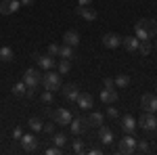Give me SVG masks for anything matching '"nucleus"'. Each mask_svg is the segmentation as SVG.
<instances>
[{"instance_id": "nucleus-1", "label": "nucleus", "mask_w": 157, "mask_h": 155, "mask_svg": "<svg viewBox=\"0 0 157 155\" xmlns=\"http://www.w3.org/2000/svg\"><path fill=\"white\" fill-rule=\"evenodd\" d=\"M134 36L138 40H151L157 36V21L155 19H140L134 27Z\"/></svg>"}, {"instance_id": "nucleus-2", "label": "nucleus", "mask_w": 157, "mask_h": 155, "mask_svg": "<svg viewBox=\"0 0 157 155\" xmlns=\"http://www.w3.org/2000/svg\"><path fill=\"white\" fill-rule=\"evenodd\" d=\"M42 86H44V90H50V92L59 90L61 73H52V69H48L46 73H42Z\"/></svg>"}, {"instance_id": "nucleus-3", "label": "nucleus", "mask_w": 157, "mask_h": 155, "mask_svg": "<svg viewBox=\"0 0 157 155\" xmlns=\"http://www.w3.org/2000/svg\"><path fill=\"white\" fill-rule=\"evenodd\" d=\"M134 151H136V138H134V136H130V134H126L120 143H117V153L130 155V153H134Z\"/></svg>"}, {"instance_id": "nucleus-4", "label": "nucleus", "mask_w": 157, "mask_h": 155, "mask_svg": "<svg viewBox=\"0 0 157 155\" xmlns=\"http://www.w3.org/2000/svg\"><path fill=\"white\" fill-rule=\"evenodd\" d=\"M23 82L27 88H38V84L42 82V73H40V69H27V72L23 73Z\"/></svg>"}, {"instance_id": "nucleus-5", "label": "nucleus", "mask_w": 157, "mask_h": 155, "mask_svg": "<svg viewBox=\"0 0 157 155\" xmlns=\"http://www.w3.org/2000/svg\"><path fill=\"white\" fill-rule=\"evenodd\" d=\"M32 57H34V61H36L38 65H40V69H44V72H48V69H52V67H55V59H52L50 55H42V52H34Z\"/></svg>"}, {"instance_id": "nucleus-6", "label": "nucleus", "mask_w": 157, "mask_h": 155, "mask_svg": "<svg viewBox=\"0 0 157 155\" xmlns=\"http://www.w3.org/2000/svg\"><path fill=\"white\" fill-rule=\"evenodd\" d=\"M71 113H69V111H67V109H55V111H52V122H55V124H59V126H67V124H69V122H71Z\"/></svg>"}, {"instance_id": "nucleus-7", "label": "nucleus", "mask_w": 157, "mask_h": 155, "mask_svg": "<svg viewBox=\"0 0 157 155\" xmlns=\"http://www.w3.org/2000/svg\"><path fill=\"white\" fill-rule=\"evenodd\" d=\"M138 126H140L143 130H155V128H157L155 113H149V111H145V113L140 115V119H138Z\"/></svg>"}, {"instance_id": "nucleus-8", "label": "nucleus", "mask_w": 157, "mask_h": 155, "mask_svg": "<svg viewBox=\"0 0 157 155\" xmlns=\"http://www.w3.org/2000/svg\"><path fill=\"white\" fill-rule=\"evenodd\" d=\"M140 107L145 109V111H149V113H157V96L151 95V92L143 95V99H140Z\"/></svg>"}, {"instance_id": "nucleus-9", "label": "nucleus", "mask_w": 157, "mask_h": 155, "mask_svg": "<svg viewBox=\"0 0 157 155\" xmlns=\"http://www.w3.org/2000/svg\"><path fill=\"white\" fill-rule=\"evenodd\" d=\"M21 2L19 0H2L0 2V15H13V13L19 11Z\"/></svg>"}, {"instance_id": "nucleus-10", "label": "nucleus", "mask_w": 157, "mask_h": 155, "mask_svg": "<svg viewBox=\"0 0 157 155\" xmlns=\"http://www.w3.org/2000/svg\"><path fill=\"white\" fill-rule=\"evenodd\" d=\"M75 13H78V15H80L84 21H94V19L98 17V13L94 11V9H90L88 4H86V6H82V4H80V6L75 9Z\"/></svg>"}, {"instance_id": "nucleus-11", "label": "nucleus", "mask_w": 157, "mask_h": 155, "mask_svg": "<svg viewBox=\"0 0 157 155\" xmlns=\"http://www.w3.org/2000/svg\"><path fill=\"white\" fill-rule=\"evenodd\" d=\"M98 138L105 145H111L115 141V134H113V130H111L109 126H103V124H101V126H98Z\"/></svg>"}, {"instance_id": "nucleus-12", "label": "nucleus", "mask_w": 157, "mask_h": 155, "mask_svg": "<svg viewBox=\"0 0 157 155\" xmlns=\"http://www.w3.org/2000/svg\"><path fill=\"white\" fill-rule=\"evenodd\" d=\"M21 147H23L25 151H36L38 149V138L34 134H23V136H21Z\"/></svg>"}, {"instance_id": "nucleus-13", "label": "nucleus", "mask_w": 157, "mask_h": 155, "mask_svg": "<svg viewBox=\"0 0 157 155\" xmlns=\"http://www.w3.org/2000/svg\"><path fill=\"white\" fill-rule=\"evenodd\" d=\"M69 130H71L73 134H82V132L88 130V124H86V119L75 118V119H71V122H69Z\"/></svg>"}, {"instance_id": "nucleus-14", "label": "nucleus", "mask_w": 157, "mask_h": 155, "mask_svg": "<svg viewBox=\"0 0 157 155\" xmlns=\"http://www.w3.org/2000/svg\"><path fill=\"white\" fill-rule=\"evenodd\" d=\"M101 101L107 103V105L117 103V90H113V88H103V90H101Z\"/></svg>"}, {"instance_id": "nucleus-15", "label": "nucleus", "mask_w": 157, "mask_h": 155, "mask_svg": "<svg viewBox=\"0 0 157 155\" xmlns=\"http://www.w3.org/2000/svg\"><path fill=\"white\" fill-rule=\"evenodd\" d=\"M63 42H65V44H69V46H78V44H80V34H78V32H75V29H67V32H65V34H63Z\"/></svg>"}, {"instance_id": "nucleus-16", "label": "nucleus", "mask_w": 157, "mask_h": 155, "mask_svg": "<svg viewBox=\"0 0 157 155\" xmlns=\"http://www.w3.org/2000/svg\"><path fill=\"white\" fill-rule=\"evenodd\" d=\"M103 122H105V115H103V113H98V111H92V113L86 118V124H88V128H98Z\"/></svg>"}, {"instance_id": "nucleus-17", "label": "nucleus", "mask_w": 157, "mask_h": 155, "mask_svg": "<svg viewBox=\"0 0 157 155\" xmlns=\"http://www.w3.org/2000/svg\"><path fill=\"white\" fill-rule=\"evenodd\" d=\"M138 38L136 36H126V38H121V46L126 48L128 52H134V50H138Z\"/></svg>"}, {"instance_id": "nucleus-18", "label": "nucleus", "mask_w": 157, "mask_h": 155, "mask_svg": "<svg viewBox=\"0 0 157 155\" xmlns=\"http://www.w3.org/2000/svg\"><path fill=\"white\" fill-rule=\"evenodd\" d=\"M121 44V38L117 36V34H105L103 36V46L107 48H117Z\"/></svg>"}, {"instance_id": "nucleus-19", "label": "nucleus", "mask_w": 157, "mask_h": 155, "mask_svg": "<svg viewBox=\"0 0 157 155\" xmlns=\"http://www.w3.org/2000/svg\"><path fill=\"white\" fill-rule=\"evenodd\" d=\"M136 126H138V122H136L132 115H126V118H121V130L126 132V134H132Z\"/></svg>"}, {"instance_id": "nucleus-20", "label": "nucleus", "mask_w": 157, "mask_h": 155, "mask_svg": "<svg viewBox=\"0 0 157 155\" xmlns=\"http://www.w3.org/2000/svg\"><path fill=\"white\" fill-rule=\"evenodd\" d=\"M75 103H78V107L80 109H90L92 107V96L88 95V92H80V95H78V99H75Z\"/></svg>"}, {"instance_id": "nucleus-21", "label": "nucleus", "mask_w": 157, "mask_h": 155, "mask_svg": "<svg viewBox=\"0 0 157 155\" xmlns=\"http://www.w3.org/2000/svg\"><path fill=\"white\" fill-rule=\"evenodd\" d=\"M78 95H80V88H78L75 84H67V86L63 88V96H65L67 101H73V103H75Z\"/></svg>"}, {"instance_id": "nucleus-22", "label": "nucleus", "mask_w": 157, "mask_h": 155, "mask_svg": "<svg viewBox=\"0 0 157 155\" xmlns=\"http://www.w3.org/2000/svg\"><path fill=\"white\" fill-rule=\"evenodd\" d=\"M15 59V52H13L11 46H0V61H4V63H11Z\"/></svg>"}, {"instance_id": "nucleus-23", "label": "nucleus", "mask_w": 157, "mask_h": 155, "mask_svg": "<svg viewBox=\"0 0 157 155\" xmlns=\"http://www.w3.org/2000/svg\"><path fill=\"white\" fill-rule=\"evenodd\" d=\"M113 82L117 88H128L130 86V76H126V73H117V78H113Z\"/></svg>"}, {"instance_id": "nucleus-24", "label": "nucleus", "mask_w": 157, "mask_h": 155, "mask_svg": "<svg viewBox=\"0 0 157 155\" xmlns=\"http://www.w3.org/2000/svg\"><path fill=\"white\" fill-rule=\"evenodd\" d=\"M59 57L61 59H73V57H75V55H73V46H69V44L59 46Z\"/></svg>"}, {"instance_id": "nucleus-25", "label": "nucleus", "mask_w": 157, "mask_h": 155, "mask_svg": "<svg viewBox=\"0 0 157 155\" xmlns=\"http://www.w3.org/2000/svg\"><path fill=\"white\" fill-rule=\"evenodd\" d=\"M138 52L147 57V55L151 52V40H140V42H138Z\"/></svg>"}, {"instance_id": "nucleus-26", "label": "nucleus", "mask_w": 157, "mask_h": 155, "mask_svg": "<svg viewBox=\"0 0 157 155\" xmlns=\"http://www.w3.org/2000/svg\"><path fill=\"white\" fill-rule=\"evenodd\" d=\"M25 90H27V86H25V82H17L15 86H13V95L15 96H23Z\"/></svg>"}, {"instance_id": "nucleus-27", "label": "nucleus", "mask_w": 157, "mask_h": 155, "mask_svg": "<svg viewBox=\"0 0 157 155\" xmlns=\"http://www.w3.org/2000/svg\"><path fill=\"white\" fill-rule=\"evenodd\" d=\"M52 143L63 149V147L67 145V136H65V134H52Z\"/></svg>"}, {"instance_id": "nucleus-28", "label": "nucleus", "mask_w": 157, "mask_h": 155, "mask_svg": "<svg viewBox=\"0 0 157 155\" xmlns=\"http://www.w3.org/2000/svg\"><path fill=\"white\" fill-rule=\"evenodd\" d=\"M57 69H59V73H69V69H71L69 59H61V63L57 65Z\"/></svg>"}, {"instance_id": "nucleus-29", "label": "nucleus", "mask_w": 157, "mask_h": 155, "mask_svg": "<svg viewBox=\"0 0 157 155\" xmlns=\"http://www.w3.org/2000/svg\"><path fill=\"white\" fill-rule=\"evenodd\" d=\"M27 124H29V128H32L34 132H40V130H42V119H40V118H29V122H27Z\"/></svg>"}, {"instance_id": "nucleus-30", "label": "nucleus", "mask_w": 157, "mask_h": 155, "mask_svg": "<svg viewBox=\"0 0 157 155\" xmlns=\"http://www.w3.org/2000/svg\"><path fill=\"white\" fill-rule=\"evenodd\" d=\"M71 149H73V153H84L86 151V147H84V141H73V145H71Z\"/></svg>"}, {"instance_id": "nucleus-31", "label": "nucleus", "mask_w": 157, "mask_h": 155, "mask_svg": "<svg viewBox=\"0 0 157 155\" xmlns=\"http://www.w3.org/2000/svg\"><path fill=\"white\" fill-rule=\"evenodd\" d=\"M149 149H151V145L147 143V141H143V138H140V141H136V151H140V153H147Z\"/></svg>"}, {"instance_id": "nucleus-32", "label": "nucleus", "mask_w": 157, "mask_h": 155, "mask_svg": "<svg viewBox=\"0 0 157 155\" xmlns=\"http://www.w3.org/2000/svg\"><path fill=\"white\" fill-rule=\"evenodd\" d=\"M40 99H42V103H52V101H55V95H52L50 90H44Z\"/></svg>"}, {"instance_id": "nucleus-33", "label": "nucleus", "mask_w": 157, "mask_h": 155, "mask_svg": "<svg viewBox=\"0 0 157 155\" xmlns=\"http://www.w3.org/2000/svg\"><path fill=\"white\" fill-rule=\"evenodd\" d=\"M61 153H63V149H61V147H57V145L46 149V155H61Z\"/></svg>"}, {"instance_id": "nucleus-34", "label": "nucleus", "mask_w": 157, "mask_h": 155, "mask_svg": "<svg viewBox=\"0 0 157 155\" xmlns=\"http://www.w3.org/2000/svg\"><path fill=\"white\" fill-rule=\"evenodd\" d=\"M48 55L50 57H59V44H48Z\"/></svg>"}, {"instance_id": "nucleus-35", "label": "nucleus", "mask_w": 157, "mask_h": 155, "mask_svg": "<svg viewBox=\"0 0 157 155\" xmlns=\"http://www.w3.org/2000/svg\"><path fill=\"white\" fill-rule=\"evenodd\" d=\"M103 88H115L113 78H105V80H103Z\"/></svg>"}, {"instance_id": "nucleus-36", "label": "nucleus", "mask_w": 157, "mask_h": 155, "mask_svg": "<svg viewBox=\"0 0 157 155\" xmlns=\"http://www.w3.org/2000/svg\"><path fill=\"white\" fill-rule=\"evenodd\" d=\"M42 132L52 134V132H55V124H42Z\"/></svg>"}, {"instance_id": "nucleus-37", "label": "nucleus", "mask_w": 157, "mask_h": 155, "mask_svg": "<svg viewBox=\"0 0 157 155\" xmlns=\"http://www.w3.org/2000/svg\"><path fill=\"white\" fill-rule=\"evenodd\" d=\"M107 115H109V118H113V119H117V115H120V111H117L115 107H109V109H107Z\"/></svg>"}, {"instance_id": "nucleus-38", "label": "nucleus", "mask_w": 157, "mask_h": 155, "mask_svg": "<svg viewBox=\"0 0 157 155\" xmlns=\"http://www.w3.org/2000/svg\"><path fill=\"white\" fill-rule=\"evenodd\" d=\"M21 136H23V130H21V128H15V130H13V138H15V141H21Z\"/></svg>"}, {"instance_id": "nucleus-39", "label": "nucleus", "mask_w": 157, "mask_h": 155, "mask_svg": "<svg viewBox=\"0 0 157 155\" xmlns=\"http://www.w3.org/2000/svg\"><path fill=\"white\" fill-rule=\"evenodd\" d=\"M92 0H78V4H82V6H86V4H90Z\"/></svg>"}, {"instance_id": "nucleus-40", "label": "nucleus", "mask_w": 157, "mask_h": 155, "mask_svg": "<svg viewBox=\"0 0 157 155\" xmlns=\"http://www.w3.org/2000/svg\"><path fill=\"white\" fill-rule=\"evenodd\" d=\"M32 2H34V0H21V4H25V6H27V4H32Z\"/></svg>"}, {"instance_id": "nucleus-41", "label": "nucleus", "mask_w": 157, "mask_h": 155, "mask_svg": "<svg viewBox=\"0 0 157 155\" xmlns=\"http://www.w3.org/2000/svg\"><path fill=\"white\" fill-rule=\"evenodd\" d=\"M155 48H157V38H155Z\"/></svg>"}, {"instance_id": "nucleus-42", "label": "nucleus", "mask_w": 157, "mask_h": 155, "mask_svg": "<svg viewBox=\"0 0 157 155\" xmlns=\"http://www.w3.org/2000/svg\"><path fill=\"white\" fill-rule=\"evenodd\" d=\"M155 90H157V88H155Z\"/></svg>"}]
</instances>
